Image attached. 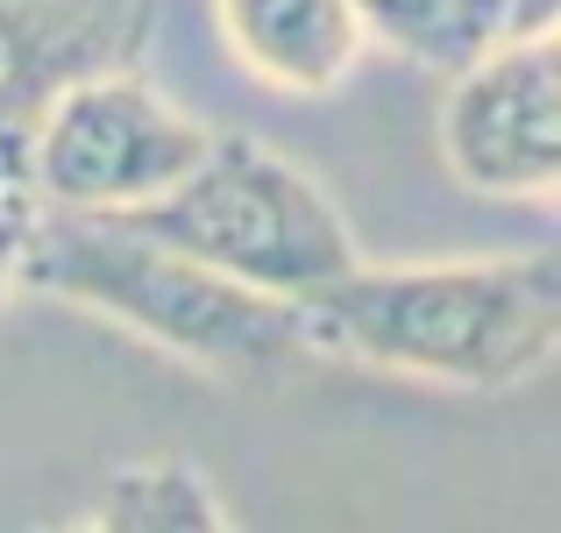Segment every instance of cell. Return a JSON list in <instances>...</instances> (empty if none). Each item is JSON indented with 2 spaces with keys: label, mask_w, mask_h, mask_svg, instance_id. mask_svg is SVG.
Here are the masks:
<instances>
[{
  "label": "cell",
  "mask_w": 561,
  "mask_h": 533,
  "mask_svg": "<svg viewBox=\"0 0 561 533\" xmlns=\"http://www.w3.org/2000/svg\"><path fill=\"white\" fill-rule=\"evenodd\" d=\"M313 355L448 392H512L561 349L554 257H420L342 271L299 306Z\"/></svg>",
  "instance_id": "1"
},
{
  "label": "cell",
  "mask_w": 561,
  "mask_h": 533,
  "mask_svg": "<svg viewBox=\"0 0 561 533\" xmlns=\"http://www.w3.org/2000/svg\"><path fill=\"white\" fill-rule=\"evenodd\" d=\"M22 292L79 306L93 320H114L136 342L228 384L277 377V370L313 355L299 306L263 299V292L206 271L185 249L142 235L122 214H50V206H36Z\"/></svg>",
  "instance_id": "2"
},
{
  "label": "cell",
  "mask_w": 561,
  "mask_h": 533,
  "mask_svg": "<svg viewBox=\"0 0 561 533\" xmlns=\"http://www.w3.org/2000/svg\"><path fill=\"white\" fill-rule=\"evenodd\" d=\"M122 220H136L142 235L185 249L192 263L285 306H306L313 292H328L342 271L363 263L342 206L291 157H277L256 136H220V128L164 200L136 206Z\"/></svg>",
  "instance_id": "3"
},
{
  "label": "cell",
  "mask_w": 561,
  "mask_h": 533,
  "mask_svg": "<svg viewBox=\"0 0 561 533\" xmlns=\"http://www.w3.org/2000/svg\"><path fill=\"white\" fill-rule=\"evenodd\" d=\"M214 128L136 71L79 79L28 122V200L50 214H136L206 157Z\"/></svg>",
  "instance_id": "4"
},
{
  "label": "cell",
  "mask_w": 561,
  "mask_h": 533,
  "mask_svg": "<svg viewBox=\"0 0 561 533\" xmlns=\"http://www.w3.org/2000/svg\"><path fill=\"white\" fill-rule=\"evenodd\" d=\"M440 165L477 200H554L561 185V36L512 29L440 100Z\"/></svg>",
  "instance_id": "5"
},
{
  "label": "cell",
  "mask_w": 561,
  "mask_h": 533,
  "mask_svg": "<svg viewBox=\"0 0 561 533\" xmlns=\"http://www.w3.org/2000/svg\"><path fill=\"white\" fill-rule=\"evenodd\" d=\"M164 0H0V136H28L65 86L136 71Z\"/></svg>",
  "instance_id": "6"
},
{
  "label": "cell",
  "mask_w": 561,
  "mask_h": 533,
  "mask_svg": "<svg viewBox=\"0 0 561 533\" xmlns=\"http://www.w3.org/2000/svg\"><path fill=\"white\" fill-rule=\"evenodd\" d=\"M214 14L228 50L291 100L334 93L370 50L348 0H214Z\"/></svg>",
  "instance_id": "7"
},
{
  "label": "cell",
  "mask_w": 561,
  "mask_h": 533,
  "mask_svg": "<svg viewBox=\"0 0 561 533\" xmlns=\"http://www.w3.org/2000/svg\"><path fill=\"white\" fill-rule=\"evenodd\" d=\"M363 22V43H383L420 71H462L497 36H512L505 0H348Z\"/></svg>",
  "instance_id": "8"
},
{
  "label": "cell",
  "mask_w": 561,
  "mask_h": 533,
  "mask_svg": "<svg viewBox=\"0 0 561 533\" xmlns=\"http://www.w3.org/2000/svg\"><path fill=\"white\" fill-rule=\"evenodd\" d=\"M85 533H234V520L192 463L150 455V463H122L100 484Z\"/></svg>",
  "instance_id": "9"
},
{
  "label": "cell",
  "mask_w": 561,
  "mask_h": 533,
  "mask_svg": "<svg viewBox=\"0 0 561 533\" xmlns=\"http://www.w3.org/2000/svg\"><path fill=\"white\" fill-rule=\"evenodd\" d=\"M28 228H36V200L22 185L0 192V306L22 292V257H28Z\"/></svg>",
  "instance_id": "10"
},
{
  "label": "cell",
  "mask_w": 561,
  "mask_h": 533,
  "mask_svg": "<svg viewBox=\"0 0 561 533\" xmlns=\"http://www.w3.org/2000/svg\"><path fill=\"white\" fill-rule=\"evenodd\" d=\"M28 192V165H22V136H0V192Z\"/></svg>",
  "instance_id": "11"
},
{
  "label": "cell",
  "mask_w": 561,
  "mask_h": 533,
  "mask_svg": "<svg viewBox=\"0 0 561 533\" xmlns=\"http://www.w3.org/2000/svg\"><path fill=\"white\" fill-rule=\"evenodd\" d=\"M50 533H85V520H71V526H50Z\"/></svg>",
  "instance_id": "12"
}]
</instances>
